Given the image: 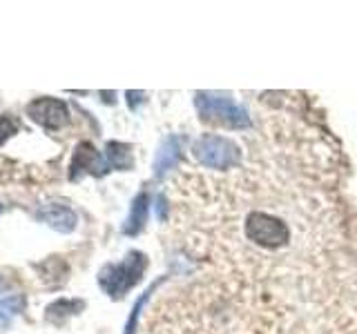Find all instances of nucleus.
Returning a JSON list of instances; mask_svg holds the SVG:
<instances>
[{
	"mask_svg": "<svg viewBox=\"0 0 357 334\" xmlns=\"http://www.w3.org/2000/svg\"><path fill=\"white\" fill-rule=\"evenodd\" d=\"M0 209H3V207H0Z\"/></svg>",
	"mask_w": 357,
	"mask_h": 334,
	"instance_id": "6ab92c4d",
	"label": "nucleus"
},
{
	"mask_svg": "<svg viewBox=\"0 0 357 334\" xmlns=\"http://www.w3.org/2000/svg\"><path fill=\"white\" fill-rule=\"evenodd\" d=\"M245 234H248V239L252 243L268 250L282 248V245L290 241V230L286 223L273 214H266V212H255V214L248 216Z\"/></svg>",
	"mask_w": 357,
	"mask_h": 334,
	"instance_id": "20e7f679",
	"label": "nucleus"
},
{
	"mask_svg": "<svg viewBox=\"0 0 357 334\" xmlns=\"http://www.w3.org/2000/svg\"><path fill=\"white\" fill-rule=\"evenodd\" d=\"M36 218L43 221V223H47L50 228H54L56 232H61V234H70L76 230V223H78V216H76V212H72L70 207H65V205H45L36 212Z\"/></svg>",
	"mask_w": 357,
	"mask_h": 334,
	"instance_id": "0eeeda50",
	"label": "nucleus"
},
{
	"mask_svg": "<svg viewBox=\"0 0 357 334\" xmlns=\"http://www.w3.org/2000/svg\"><path fill=\"white\" fill-rule=\"evenodd\" d=\"M145 267H148V256L132 250L121 263H109L98 272V285L112 299H121L141 281Z\"/></svg>",
	"mask_w": 357,
	"mask_h": 334,
	"instance_id": "f257e3e1",
	"label": "nucleus"
},
{
	"mask_svg": "<svg viewBox=\"0 0 357 334\" xmlns=\"http://www.w3.org/2000/svg\"><path fill=\"white\" fill-rule=\"evenodd\" d=\"M192 152L195 159L210 170H232L241 161L239 145L226 136H219V134H204L195 143Z\"/></svg>",
	"mask_w": 357,
	"mask_h": 334,
	"instance_id": "7ed1b4c3",
	"label": "nucleus"
},
{
	"mask_svg": "<svg viewBox=\"0 0 357 334\" xmlns=\"http://www.w3.org/2000/svg\"><path fill=\"white\" fill-rule=\"evenodd\" d=\"M18 129H20V120L16 116L11 114L0 116V145H5L14 134H18Z\"/></svg>",
	"mask_w": 357,
	"mask_h": 334,
	"instance_id": "2eb2a0df",
	"label": "nucleus"
},
{
	"mask_svg": "<svg viewBox=\"0 0 357 334\" xmlns=\"http://www.w3.org/2000/svg\"><path fill=\"white\" fill-rule=\"evenodd\" d=\"M27 116L45 129H59L70 120V109L59 98L43 96L27 105Z\"/></svg>",
	"mask_w": 357,
	"mask_h": 334,
	"instance_id": "39448f33",
	"label": "nucleus"
},
{
	"mask_svg": "<svg viewBox=\"0 0 357 334\" xmlns=\"http://www.w3.org/2000/svg\"><path fill=\"white\" fill-rule=\"evenodd\" d=\"M148 209H150L148 192L137 194V198L132 200L130 216L126 218V223H123V234H128V237H137V234L145 228V223H148Z\"/></svg>",
	"mask_w": 357,
	"mask_h": 334,
	"instance_id": "1a4fd4ad",
	"label": "nucleus"
},
{
	"mask_svg": "<svg viewBox=\"0 0 357 334\" xmlns=\"http://www.w3.org/2000/svg\"><path fill=\"white\" fill-rule=\"evenodd\" d=\"M105 163H107V170H132V148L128 143H119V141H112L107 143L105 148Z\"/></svg>",
	"mask_w": 357,
	"mask_h": 334,
	"instance_id": "9b49d317",
	"label": "nucleus"
},
{
	"mask_svg": "<svg viewBox=\"0 0 357 334\" xmlns=\"http://www.w3.org/2000/svg\"><path fill=\"white\" fill-rule=\"evenodd\" d=\"M197 109L199 116L210 122H219L232 129H243L250 127V116L243 107H239L232 98L215 94V92H201L197 94Z\"/></svg>",
	"mask_w": 357,
	"mask_h": 334,
	"instance_id": "f03ea898",
	"label": "nucleus"
},
{
	"mask_svg": "<svg viewBox=\"0 0 357 334\" xmlns=\"http://www.w3.org/2000/svg\"><path fill=\"white\" fill-rule=\"evenodd\" d=\"M36 270L40 272V278L50 287H59V285L65 283L70 267H67V263L61 259V256H50L47 261H43V263L36 265Z\"/></svg>",
	"mask_w": 357,
	"mask_h": 334,
	"instance_id": "9d476101",
	"label": "nucleus"
},
{
	"mask_svg": "<svg viewBox=\"0 0 357 334\" xmlns=\"http://www.w3.org/2000/svg\"><path fill=\"white\" fill-rule=\"evenodd\" d=\"M85 308L83 301H70V299H59L54 301L52 305H47V312H45V317H47L50 323H63L67 317L72 315H78Z\"/></svg>",
	"mask_w": 357,
	"mask_h": 334,
	"instance_id": "f8f14e48",
	"label": "nucleus"
},
{
	"mask_svg": "<svg viewBox=\"0 0 357 334\" xmlns=\"http://www.w3.org/2000/svg\"><path fill=\"white\" fill-rule=\"evenodd\" d=\"M5 287H7V281H5L3 276H0V289H5Z\"/></svg>",
	"mask_w": 357,
	"mask_h": 334,
	"instance_id": "a211bd4d",
	"label": "nucleus"
},
{
	"mask_svg": "<svg viewBox=\"0 0 357 334\" xmlns=\"http://www.w3.org/2000/svg\"><path fill=\"white\" fill-rule=\"evenodd\" d=\"M22 296H5L0 299V328H7L11 319H14L18 312L22 310Z\"/></svg>",
	"mask_w": 357,
	"mask_h": 334,
	"instance_id": "ddd939ff",
	"label": "nucleus"
},
{
	"mask_svg": "<svg viewBox=\"0 0 357 334\" xmlns=\"http://www.w3.org/2000/svg\"><path fill=\"white\" fill-rule=\"evenodd\" d=\"M143 92H128V103H130V107L134 109V107H137L139 103H141V100H143Z\"/></svg>",
	"mask_w": 357,
	"mask_h": 334,
	"instance_id": "dca6fc26",
	"label": "nucleus"
},
{
	"mask_svg": "<svg viewBox=\"0 0 357 334\" xmlns=\"http://www.w3.org/2000/svg\"><path fill=\"white\" fill-rule=\"evenodd\" d=\"M156 209H159V218H163L165 216V200L163 198H159V207Z\"/></svg>",
	"mask_w": 357,
	"mask_h": 334,
	"instance_id": "f3484780",
	"label": "nucleus"
},
{
	"mask_svg": "<svg viewBox=\"0 0 357 334\" xmlns=\"http://www.w3.org/2000/svg\"><path fill=\"white\" fill-rule=\"evenodd\" d=\"M159 283H161V281L152 283L148 292H145V294L137 301V303H134V308H132V312H130V319H128V323H126V332H123V334H134V330H137V323H139V317H141V310H143L145 303H148L150 294L154 292L156 287H159Z\"/></svg>",
	"mask_w": 357,
	"mask_h": 334,
	"instance_id": "4468645a",
	"label": "nucleus"
},
{
	"mask_svg": "<svg viewBox=\"0 0 357 334\" xmlns=\"http://www.w3.org/2000/svg\"><path fill=\"white\" fill-rule=\"evenodd\" d=\"M107 170V163L105 159H100L98 152L94 150L92 143H78L74 156H72V163H70V178L72 181H78L83 174H94V176H103Z\"/></svg>",
	"mask_w": 357,
	"mask_h": 334,
	"instance_id": "423d86ee",
	"label": "nucleus"
},
{
	"mask_svg": "<svg viewBox=\"0 0 357 334\" xmlns=\"http://www.w3.org/2000/svg\"><path fill=\"white\" fill-rule=\"evenodd\" d=\"M181 138L178 136H167L159 152H156V159H154V176L156 178H163L172 167L181 161Z\"/></svg>",
	"mask_w": 357,
	"mask_h": 334,
	"instance_id": "6e6552de",
	"label": "nucleus"
}]
</instances>
